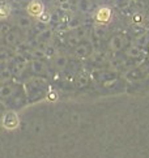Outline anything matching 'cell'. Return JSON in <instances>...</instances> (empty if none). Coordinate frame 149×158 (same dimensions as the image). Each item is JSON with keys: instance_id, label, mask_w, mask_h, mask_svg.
Listing matches in <instances>:
<instances>
[{"instance_id": "obj_1", "label": "cell", "mask_w": 149, "mask_h": 158, "mask_svg": "<svg viewBox=\"0 0 149 158\" xmlns=\"http://www.w3.org/2000/svg\"><path fill=\"white\" fill-rule=\"evenodd\" d=\"M25 9H26V15L37 19L39 15L45 12V4L42 0H29L28 4L25 5Z\"/></svg>"}, {"instance_id": "obj_2", "label": "cell", "mask_w": 149, "mask_h": 158, "mask_svg": "<svg viewBox=\"0 0 149 158\" xmlns=\"http://www.w3.org/2000/svg\"><path fill=\"white\" fill-rule=\"evenodd\" d=\"M127 46V38H126L123 34H117L113 35L109 41V48L114 52H119Z\"/></svg>"}, {"instance_id": "obj_3", "label": "cell", "mask_w": 149, "mask_h": 158, "mask_svg": "<svg viewBox=\"0 0 149 158\" xmlns=\"http://www.w3.org/2000/svg\"><path fill=\"white\" fill-rule=\"evenodd\" d=\"M111 19V8L109 7H101L96 13V20L101 24H106Z\"/></svg>"}, {"instance_id": "obj_4", "label": "cell", "mask_w": 149, "mask_h": 158, "mask_svg": "<svg viewBox=\"0 0 149 158\" xmlns=\"http://www.w3.org/2000/svg\"><path fill=\"white\" fill-rule=\"evenodd\" d=\"M90 54V44L88 43H79L76 47H74V56L79 59L87 58Z\"/></svg>"}, {"instance_id": "obj_5", "label": "cell", "mask_w": 149, "mask_h": 158, "mask_svg": "<svg viewBox=\"0 0 149 158\" xmlns=\"http://www.w3.org/2000/svg\"><path fill=\"white\" fill-rule=\"evenodd\" d=\"M17 26L22 30H28L33 26V20L30 19L29 15H20L17 17Z\"/></svg>"}, {"instance_id": "obj_6", "label": "cell", "mask_w": 149, "mask_h": 158, "mask_svg": "<svg viewBox=\"0 0 149 158\" xmlns=\"http://www.w3.org/2000/svg\"><path fill=\"white\" fill-rule=\"evenodd\" d=\"M143 48L140 46H137V44H131V46H128L127 48H126V56L127 58H131V59H137V58H140V56L143 55Z\"/></svg>"}, {"instance_id": "obj_7", "label": "cell", "mask_w": 149, "mask_h": 158, "mask_svg": "<svg viewBox=\"0 0 149 158\" xmlns=\"http://www.w3.org/2000/svg\"><path fill=\"white\" fill-rule=\"evenodd\" d=\"M76 8L79 12H81V13H89L90 10L93 9V2H92V0H77Z\"/></svg>"}, {"instance_id": "obj_8", "label": "cell", "mask_w": 149, "mask_h": 158, "mask_svg": "<svg viewBox=\"0 0 149 158\" xmlns=\"http://www.w3.org/2000/svg\"><path fill=\"white\" fill-rule=\"evenodd\" d=\"M4 41H5V43H7L8 46H17V43H19V41H20V34H19V31L11 30L8 34L4 37Z\"/></svg>"}, {"instance_id": "obj_9", "label": "cell", "mask_w": 149, "mask_h": 158, "mask_svg": "<svg viewBox=\"0 0 149 158\" xmlns=\"http://www.w3.org/2000/svg\"><path fill=\"white\" fill-rule=\"evenodd\" d=\"M51 37H53V31H51V29H49V27H46L45 30L38 33V35H37L38 43H47L51 39Z\"/></svg>"}, {"instance_id": "obj_10", "label": "cell", "mask_w": 149, "mask_h": 158, "mask_svg": "<svg viewBox=\"0 0 149 158\" xmlns=\"http://www.w3.org/2000/svg\"><path fill=\"white\" fill-rule=\"evenodd\" d=\"M30 67L34 73H42V72H45V68H46L43 60H38V59H33Z\"/></svg>"}, {"instance_id": "obj_11", "label": "cell", "mask_w": 149, "mask_h": 158, "mask_svg": "<svg viewBox=\"0 0 149 158\" xmlns=\"http://www.w3.org/2000/svg\"><path fill=\"white\" fill-rule=\"evenodd\" d=\"M132 4V0H113V7L119 10L127 9Z\"/></svg>"}, {"instance_id": "obj_12", "label": "cell", "mask_w": 149, "mask_h": 158, "mask_svg": "<svg viewBox=\"0 0 149 158\" xmlns=\"http://www.w3.org/2000/svg\"><path fill=\"white\" fill-rule=\"evenodd\" d=\"M93 34H94V38L97 39H104L107 37V30H106V27L105 26H96L94 29H93Z\"/></svg>"}, {"instance_id": "obj_13", "label": "cell", "mask_w": 149, "mask_h": 158, "mask_svg": "<svg viewBox=\"0 0 149 158\" xmlns=\"http://www.w3.org/2000/svg\"><path fill=\"white\" fill-rule=\"evenodd\" d=\"M148 43H149V35L148 34H139L135 38V44H137V46H140V47L148 46Z\"/></svg>"}, {"instance_id": "obj_14", "label": "cell", "mask_w": 149, "mask_h": 158, "mask_svg": "<svg viewBox=\"0 0 149 158\" xmlns=\"http://www.w3.org/2000/svg\"><path fill=\"white\" fill-rule=\"evenodd\" d=\"M68 65V59L66 56H56L55 58V67L58 69H64Z\"/></svg>"}, {"instance_id": "obj_15", "label": "cell", "mask_w": 149, "mask_h": 158, "mask_svg": "<svg viewBox=\"0 0 149 158\" xmlns=\"http://www.w3.org/2000/svg\"><path fill=\"white\" fill-rule=\"evenodd\" d=\"M11 13V5L8 3H4V4H0V17L5 19L8 17Z\"/></svg>"}, {"instance_id": "obj_16", "label": "cell", "mask_w": 149, "mask_h": 158, "mask_svg": "<svg viewBox=\"0 0 149 158\" xmlns=\"http://www.w3.org/2000/svg\"><path fill=\"white\" fill-rule=\"evenodd\" d=\"M68 26H70V29H77V27L83 26L81 24V20H80L79 17H76V16H73V17L70 19V21H68Z\"/></svg>"}, {"instance_id": "obj_17", "label": "cell", "mask_w": 149, "mask_h": 158, "mask_svg": "<svg viewBox=\"0 0 149 158\" xmlns=\"http://www.w3.org/2000/svg\"><path fill=\"white\" fill-rule=\"evenodd\" d=\"M37 20H38L39 22H42V24H45V25L49 24V22L51 21V13H50V12H46V10H45L43 13H41V15L38 16Z\"/></svg>"}, {"instance_id": "obj_18", "label": "cell", "mask_w": 149, "mask_h": 158, "mask_svg": "<svg viewBox=\"0 0 149 158\" xmlns=\"http://www.w3.org/2000/svg\"><path fill=\"white\" fill-rule=\"evenodd\" d=\"M67 42H68V44H70L71 47H76L79 43H81V39H80L79 37H76L74 34H72V35H70L67 38Z\"/></svg>"}, {"instance_id": "obj_19", "label": "cell", "mask_w": 149, "mask_h": 158, "mask_svg": "<svg viewBox=\"0 0 149 158\" xmlns=\"http://www.w3.org/2000/svg\"><path fill=\"white\" fill-rule=\"evenodd\" d=\"M11 30H12V27H11L9 24H2V25H0V38L5 37Z\"/></svg>"}, {"instance_id": "obj_20", "label": "cell", "mask_w": 149, "mask_h": 158, "mask_svg": "<svg viewBox=\"0 0 149 158\" xmlns=\"http://www.w3.org/2000/svg\"><path fill=\"white\" fill-rule=\"evenodd\" d=\"M11 93H12V88L11 86H3L0 89V94H2L3 97H8V95H11Z\"/></svg>"}, {"instance_id": "obj_21", "label": "cell", "mask_w": 149, "mask_h": 158, "mask_svg": "<svg viewBox=\"0 0 149 158\" xmlns=\"http://www.w3.org/2000/svg\"><path fill=\"white\" fill-rule=\"evenodd\" d=\"M76 84H77V86H85L88 84V78L87 77H80V78H77Z\"/></svg>"}, {"instance_id": "obj_22", "label": "cell", "mask_w": 149, "mask_h": 158, "mask_svg": "<svg viewBox=\"0 0 149 158\" xmlns=\"http://www.w3.org/2000/svg\"><path fill=\"white\" fill-rule=\"evenodd\" d=\"M11 75H12V71L8 69V68L2 72V77L4 78V80H8V78H11Z\"/></svg>"}, {"instance_id": "obj_23", "label": "cell", "mask_w": 149, "mask_h": 158, "mask_svg": "<svg viewBox=\"0 0 149 158\" xmlns=\"http://www.w3.org/2000/svg\"><path fill=\"white\" fill-rule=\"evenodd\" d=\"M29 0H12V3L15 5H26Z\"/></svg>"}, {"instance_id": "obj_24", "label": "cell", "mask_w": 149, "mask_h": 158, "mask_svg": "<svg viewBox=\"0 0 149 158\" xmlns=\"http://www.w3.org/2000/svg\"><path fill=\"white\" fill-rule=\"evenodd\" d=\"M7 58H9V56H8V52L5 51V50H2V51H0V60H3V59L5 60Z\"/></svg>"}, {"instance_id": "obj_25", "label": "cell", "mask_w": 149, "mask_h": 158, "mask_svg": "<svg viewBox=\"0 0 149 158\" xmlns=\"http://www.w3.org/2000/svg\"><path fill=\"white\" fill-rule=\"evenodd\" d=\"M71 7H70V4L68 3H63V4H60V9H63V10H68Z\"/></svg>"}, {"instance_id": "obj_26", "label": "cell", "mask_w": 149, "mask_h": 158, "mask_svg": "<svg viewBox=\"0 0 149 158\" xmlns=\"http://www.w3.org/2000/svg\"><path fill=\"white\" fill-rule=\"evenodd\" d=\"M147 21H148V22H149V12H148V13H147Z\"/></svg>"}]
</instances>
